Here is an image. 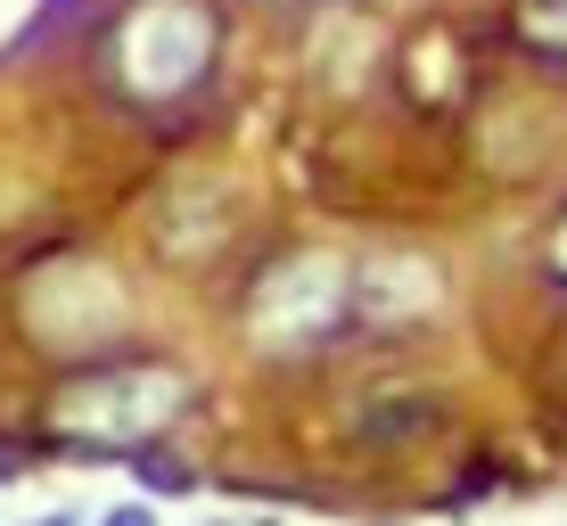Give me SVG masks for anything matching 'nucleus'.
<instances>
[{
	"label": "nucleus",
	"instance_id": "nucleus-1",
	"mask_svg": "<svg viewBox=\"0 0 567 526\" xmlns=\"http://www.w3.org/2000/svg\"><path fill=\"white\" fill-rule=\"evenodd\" d=\"M198 403V379L156 354H100L50 386L33 453H58L74 470H124L141 444H165Z\"/></svg>",
	"mask_w": 567,
	"mask_h": 526
},
{
	"label": "nucleus",
	"instance_id": "nucleus-2",
	"mask_svg": "<svg viewBox=\"0 0 567 526\" xmlns=\"http://www.w3.org/2000/svg\"><path fill=\"white\" fill-rule=\"evenodd\" d=\"M214 42H223V25H214L206 0H141L132 17H115L100 66H107V83L124 91V100L165 107V100H182L189 83H206Z\"/></svg>",
	"mask_w": 567,
	"mask_h": 526
},
{
	"label": "nucleus",
	"instance_id": "nucleus-3",
	"mask_svg": "<svg viewBox=\"0 0 567 526\" xmlns=\"http://www.w3.org/2000/svg\"><path fill=\"white\" fill-rule=\"evenodd\" d=\"M338 329H354V271L338 256H297L264 271V288L247 297V345L264 354H312Z\"/></svg>",
	"mask_w": 567,
	"mask_h": 526
},
{
	"label": "nucleus",
	"instance_id": "nucleus-4",
	"mask_svg": "<svg viewBox=\"0 0 567 526\" xmlns=\"http://www.w3.org/2000/svg\"><path fill=\"white\" fill-rule=\"evenodd\" d=\"M124 477H132V494H148V502H198L206 494V470L189 453H173V444H141V453L124 461Z\"/></svg>",
	"mask_w": 567,
	"mask_h": 526
},
{
	"label": "nucleus",
	"instance_id": "nucleus-5",
	"mask_svg": "<svg viewBox=\"0 0 567 526\" xmlns=\"http://www.w3.org/2000/svg\"><path fill=\"white\" fill-rule=\"evenodd\" d=\"M526 42L543 58H567V0H526Z\"/></svg>",
	"mask_w": 567,
	"mask_h": 526
},
{
	"label": "nucleus",
	"instance_id": "nucleus-6",
	"mask_svg": "<svg viewBox=\"0 0 567 526\" xmlns=\"http://www.w3.org/2000/svg\"><path fill=\"white\" fill-rule=\"evenodd\" d=\"M91 526H165V502L124 494V502H107V510H91Z\"/></svg>",
	"mask_w": 567,
	"mask_h": 526
},
{
	"label": "nucleus",
	"instance_id": "nucleus-7",
	"mask_svg": "<svg viewBox=\"0 0 567 526\" xmlns=\"http://www.w3.org/2000/svg\"><path fill=\"white\" fill-rule=\"evenodd\" d=\"M17 526H91V510H74V502H58V510H33V518H17Z\"/></svg>",
	"mask_w": 567,
	"mask_h": 526
},
{
	"label": "nucleus",
	"instance_id": "nucleus-8",
	"mask_svg": "<svg viewBox=\"0 0 567 526\" xmlns=\"http://www.w3.org/2000/svg\"><path fill=\"white\" fill-rule=\"evenodd\" d=\"M25 470H33V461H25V444H0V494H9V485L25 477Z\"/></svg>",
	"mask_w": 567,
	"mask_h": 526
},
{
	"label": "nucleus",
	"instance_id": "nucleus-9",
	"mask_svg": "<svg viewBox=\"0 0 567 526\" xmlns=\"http://www.w3.org/2000/svg\"><path fill=\"white\" fill-rule=\"evenodd\" d=\"M198 526H247V518H198Z\"/></svg>",
	"mask_w": 567,
	"mask_h": 526
},
{
	"label": "nucleus",
	"instance_id": "nucleus-10",
	"mask_svg": "<svg viewBox=\"0 0 567 526\" xmlns=\"http://www.w3.org/2000/svg\"><path fill=\"white\" fill-rule=\"evenodd\" d=\"M271 9H297V0H271Z\"/></svg>",
	"mask_w": 567,
	"mask_h": 526
}]
</instances>
